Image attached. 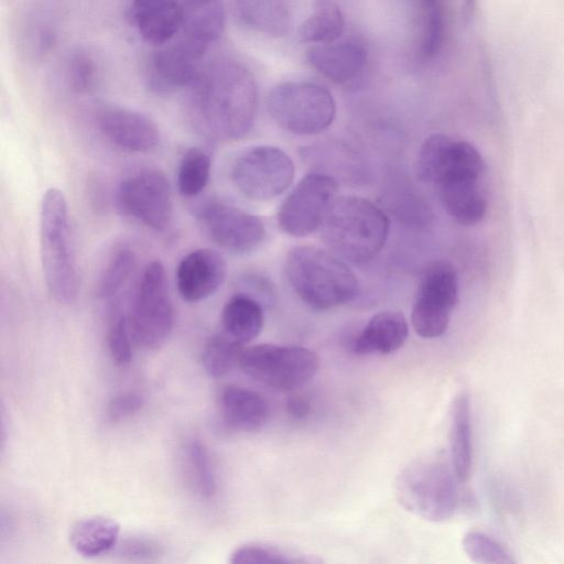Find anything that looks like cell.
Returning <instances> with one entry per match:
<instances>
[{
  "label": "cell",
  "instance_id": "cell-1",
  "mask_svg": "<svg viewBox=\"0 0 564 564\" xmlns=\"http://www.w3.org/2000/svg\"><path fill=\"white\" fill-rule=\"evenodd\" d=\"M188 116L195 130L213 141L243 138L258 109V88L250 70L232 59L205 64L189 87Z\"/></svg>",
  "mask_w": 564,
  "mask_h": 564
},
{
  "label": "cell",
  "instance_id": "cell-2",
  "mask_svg": "<svg viewBox=\"0 0 564 564\" xmlns=\"http://www.w3.org/2000/svg\"><path fill=\"white\" fill-rule=\"evenodd\" d=\"M322 239L335 256L352 263L375 258L389 234L388 216L369 199L336 197L321 225Z\"/></svg>",
  "mask_w": 564,
  "mask_h": 564
},
{
  "label": "cell",
  "instance_id": "cell-3",
  "mask_svg": "<svg viewBox=\"0 0 564 564\" xmlns=\"http://www.w3.org/2000/svg\"><path fill=\"white\" fill-rule=\"evenodd\" d=\"M284 271L297 296L311 308L330 310L354 301L360 292L355 273L334 253L300 246L285 258Z\"/></svg>",
  "mask_w": 564,
  "mask_h": 564
},
{
  "label": "cell",
  "instance_id": "cell-4",
  "mask_svg": "<svg viewBox=\"0 0 564 564\" xmlns=\"http://www.w3.org/2000/svg\"><path fill=\"white\" fill-rule=\"evenodd\" d=\"M40 252L46 288L55 301L69 304L79 290V278L69 232V213L64 193L48 188L40 209Z\"/></svg>",
  "mask_w": 564,
  "mask_h": 564
},
{
  "label": "cell",
  "instance_id": "cell-5",
  "mask_svg": "<svg viewBox=\"0 0 564 564\" xmlns=\"http://www.w3.org/2000/svg\"><path fill=\"white\" fill-rule=\"evenodd\" d=\"M459 481L442 457L419 458L404 467L395 480V495L409 512L432 522L451 519L458 507Z\"/></svg>",
  "mask_w": 564,
  "mask_h": 564
},
{
  "label": "cell",
  "instance_id": "cell-6",
  "mask_svg": "<svg viewBox=\"0 0 564 564\" xmlns=\"http://www.w3.org/2000/svg\"><path fill=\"white\" fill-rule=\"evenodd\" d=\"M268 112L282 129L299 135L326 130L336 117V102L325 87L311 82L275 85L267 98Z\"/></svg>",
  "mask_w": 564,
  "mask_h": 564
},
{
  "label": "cell",
  "instance_id": "cell-7",
  "mask_svg": "<svg viewBox=\"0 0 564 564\" xmlns=\"http://www.w3.org/2000/svg\"><path fill=\"white\" fill-rule=\"evenodd\" d=\"M238 367L258 383L275 391H293L318 372L319 358L302 346L259 344L243 347Z\"/></svg>",
  "mask_w": 564,
  "mask_h": 564
},
{
  "label": "cell",
  "instance_id": "cell-8",
  "mask_svg": "<svg viewBox=\"0 0 564 564\" xmlns=\"http://www.w3.org/2000/svg\"><path fill=\"white\" fill-rule=\"evenodd\" d=\"M132 341L144 350L159 349L174 325L166 271L159 260L149 262L140 278L128 317Z\"/></svg>",
  "mask_w": 564,
  "mask_h": 564
},
{
  "label": "cell",
  "instance_id": "cell-9",
  "mask_svg": "<svg viewBox=\"0 0 564 564\" xmlns=\"http://www.w3.org/2000/svg\"><path fill=\"white\" fill-rule=\"evenodd\" d=\"M458 300V280L452 263L438 260L423 271L411 313L417 336L426 339L444 335Z\"/></svg>",
  "mask_w": 564,
  "mask_h": 564
},
{
  "label": "cell",
  "instance_id": "cell-10",
  "mask_svg": "<svg viewBox=\"0 0 564 564\" xmlns=\"http://www.w3.org/2000/svg\"><path fill=\"white\" fill-rule=\"evenodd\" d=\"M294 173V163L288 153L276 147L259 145L236 159L231 180L246 197L270 200L290 187Z\"/></svg>",
  "mask_w": 564,
  "mask_h": 564
},
{
  "label": "cell",
  "instance_id": "cell-11",
  "mask_svg": "<svg viewBox=\"0 0 564 564\" xmlns=\"http://www.w3.org/2000/svg\"><path fill=\"white\" fill-rule=\"evenodd\" d=\"M208 47L182 34L154 47L144 65L147 87L158 95L189 88L198 77Z\"/></svg>",
  "mask_w": 564,
  "mask_h": 564
},
{
  "label": "cell",
  "instance_id": "cell-12",
  "mask_svg": "<svg viewBox=\"0 0 564 564\" xmlns=\"http://www.w3.org/2000/svg\"><path fill=\"white\" fill-rule=\"evenodd\" d=\"M119 210L147 227L165 230L172 219V191L165 174L158 169H142L126 177L116 192Z\"/></svg>",
  "mask_w": 564,
  "mask_h": 564
},
{
  "label": "cell",
  "instance_id": "cell-13",
  "mask_svg": "<svg viewBox=\"0 0 564 564\" xmlns=\"http://www.w3.org/2000/svg\"><path fill=\"white\" fill-rule=\"evenodd\" d=\"M337 189L336 180L329 175H305L279 208L276 220L281 230L292 237H305L321 228Z\"/></svg>",
  "mask_w": 564,
  "mask_h": 564
},
{
  "label": "cell",
  "instance_id": "cell-14",
  "mask_svg": "<svg viewBox=\"0 0 564 564\" xmlns=\"http://www.w3.org/2000/svg\"><path fill=\"white\" fill-rule=\"evenodd\" d=\"M197 218L209 238L232 254L250 253L265 238L264 224L257 215L224 202L204 204Z\"/></svg>",
  "mask_w": 564,
  "mask_h": 564
},
{
  "label": "cell",
  "instance_id": "cell-15",
  "mask_svg": "<svg viewBox=\"0 0 564 564\" xmlns=\"http://www.w3.org/2000/svg\"><path fill=\"white\" fill-rule=\"evenodd\" d=\"M485 173V162L479 151L467 141L448 135H430L422 144L417 159L419 177L434 186L456 176H478Z\"/></svg>",
  "mask_w": 564,
  "mask_h": 564
},
{
  "label": "cell",
  "instance_id": "cell-16",
  "mask_svg": "<svg viewBox=\"0 0 564 564\" xmlns=\"http://www.w3.org/2000/svg\"><path fill=\"white\" fill-rule=\"evenodd\" d=\"M96 123L109 142L128 152L152 151L160 141L156 124L148 116L126 107L109 104L99 106Z\"/></svg>",
  "mask_w": 564,
  "mask_h": 564
},
{
  "label": "cell",
  "instance_id": "cell-17",
  "mask_svg": "<svg viewBox=\"0 0 564 564\" xmlns=\"http://www.w3.org/2000/svg\"><path fill=\"white\" fill-rule=\"evenodd\" d=\"M226 273V261L218 251L195 249L184 256L177 265L175 280L178 294L186 302H200L219 289Z\"/></svg>",
  "mask_w": 564,
  "mask_h": 564
},
{
  "label": "cell",
  "instance_id": "cell-18",
  "mask_svg": "<svg viewBox=\"0 0 564 564\" xmlns=\"http://www.w3.org/2000/svg\"><path fill=\"white\" fill-rule=\"evenodd\" d=\"M367 48L356 40L318 44L310 47V65L327 79L346 84L355 79L367 63Z\"/></svg>",
  "mask_w": 564,
  "mask_h": 564
},
{
  "label": "cell",
  "instance_id": "cell-19",
  "mask_svg": "<svg viewBox=\"0 0 564 564\" xmlns=\"http://www.w3.org/2000/svg\"><path fill=\"white\" fill-rule=\"evenodd\" d=\"M130 18L140 36L153 47L170 42L182 26L178 0H133Z\"/></svg>",
  "mask_w": 564,
  "mask_h": 564
},
{
  "label": "cell",
  "instance_id": "cell-20",
  "mask_svg": "<svg viewBox=\"0 0 564 564\" xmlns=\"http://www.w3.org/2000/svg\"><path fill=\"white\" fill-rule=\"evenodd\" d=\"M409 335L404 315L383 311L373 315L355 337L351 348L358 356L389 355L400 349Z\"/></svg>",
  "mask_w": 564,
  "mask_h": 564
},
{
  "label": "cell",
  "instance_id": "cell-21",
  "mask_svg": "<svg viewBox=\"0 0 564 564\" xmlns=\"http://www.w3.org/2000/svg\"><path fill=\"white\" fill-rule=\"evenodd\" d=\"M218 399L223 420L234 430L256 432L268 422L269 403L257 391L237 384H227L221 389Z\"/></svg>",
  "mask_w": 564,
  "mask_h": 564
},
{
  "label": "cell",
  "instance_id": "cell-22",
  "mask_svg": "<svg viewBox=\"0 0 564 564\" xmlns=\"http://www.w3.org/2000/svg\"><path fill=\"white\" fill-rule=\"evenodd\" d=\"M235 21L243 29L270 37L284 36L290 29L288 0H229Z\"/></svg>",
  "mask_w": 564,
  "mask_h": 564
},
{
  "label": "cell",
  "instance_id": "cell-23",
  "mask_svg": "<svg viewBox=\"0 0 564 564\" xmlns=\"http://www.w3.org/2000/svg\"><path fill=\"white\" fill-rule=\"evenodd\" d=\"M477 176H457L436 184L446 212L459 224L471 226L484 219L487 200Z\"/></svg>",
  "mask_w": 564,
  "mask_h": 564
},
{
  "label": "cell",
  "instance_id": "cell-24",
  "mask_svg": "<svg viewBox=\"0 0 564 564\" xmlns=\"http://www.w3.org/2000/svg\"><path fill=\"white\" fill-rule=\"evenodd\" d=\"M182 11L180 34L209 47L224 33V0H178Z\"/></svg>",
  "mask_w": 564,
  "mask_h": 564
},
{
  "label": "cell",
  "instance_id": "cell-25",
  "mask_svg": "<svg viewBox=\"0 0 564 564\" xmlns=\"http://www.w3.org/2000/svg\"><path fill=\"white\" fill-rule=\"evenodd\" d=\"M120 524L112 518L91 516L78 520L68 533L72 549L82 556L97 557L116 549Z\"/></svg>",
  "mask_w": 564,
  "mask_h": 564
},
{
  "label": "cell",
  "instance_id": "cell-26",
  "mask_svg": "<svg viewBox=\"0 0 564 564\" xmlns=\"http://www.w3.org/2000/svg\"><path fill=\"white\" fill-rule=\"evenodd\" d=\"M221 326L225 334L245 345L261 333L263 310L251 294L238 292L230 296L221 310Z\"/></svg>",
  "mask_w": 564,
  "mask_h": 564
},
{
  "label": "cell",
  "instance_id": "cell-27",
  "mask_svg": "<svg viewBox=\"0 0 564 564\" xmlns=\"http://www.w3.org/2000/svg\"><path fill=\"white\" fill-rule=\"evenodd\" d=\"M451 464L460 482L469 478L473 465L470 400L466 392H459L451 409Z\"/></svg>",
  "mask_w": 564,
  "mask_h": 564
},
{
  "label": "cell",
  "instance_id": "cell-28",
  "mask_svg": "<svg viewBox=\"0 0 564 564\" xmlns=\"http://www.w3.org/2000/svg\"><path fill=\"white\" fill-rule=\"evenodd\" d=\"M345 29L341 10L329 0L317 3L313 14L302 22L297 37L303 43L327 44L337 41Z\"/></svg>",
  "mask_w": 564,
  "mask_h": 564
},
{
  "label": "cell",
  "instance_id": "cell-29",
  "mask_svg": "<svg viewBox=\"0 0 564 564\" xmlns=\"http://www.w3.org/2000/svg\"><path fill=\"white\" fill-rule=\"evenodd\" d=\"M212 161L200 148L187 149L177 169V188L185 197H194L206 187L210 176Z\"/></svg>",
  "mask_w": 564,
  "mask_h": 564
},
{
  "label": "cell",
  "instance_id": "cell-30",
  "mask_svg": "<svg viewBox=\"0 0 564 564\" xmlns=\"http://www.w3.org/2000/svg\"><path fill=\"white\" fill-rule=\"evenodd\" d=\"M243 345L224 332L215 334L205 343L202 364L205 371L214 378L226 376L237 365Z\"/></svg>",
  "mask_w": 564,
  "mask_h": 564
},
{
  "label": "cell",
  "instance_id": "cell-31",
  "mask_svg": "<svg viewBox=\"0 0 564 564\" xmlns=\"http://www.w3.org/2000/svg\"><path fill=\"white\" fill-rule=\"evenodd\" d=\"M315 560L285 552L267 543L249 542L236 547L229 557L231 564H303Z\"/></svg>",
  "mask_w": 564,
  "mask_h": 564
},
{
  "label": "cell",
  "instance_id": "cell-32",
  "mask_svg": "<svg viewBox=\"0 0 564 564\" xmlns=\"http://www.w3.org/2000/svg\"><path fill=\"white\" fill-rule=\"evenodd\" d=\"M186 460L189 474L198 494L205 498L217 491L215 470L205 444L194 437L186 445Z\"/></svg>",
  "mask_w": 564,
  "mask_h": 564
},
{
  "label": "cell",
  "instance_id": "cell-33",
  "mask_svg": "<svg viewBox=\"0 0 564 564\" xmlns=\"http://www.w3.org/2000/svg\"><path fill=\"white\" fill-rule=\"evenodd\" d=\"M468 558L478 564H511L516 561L500 543L480 531H468L462 540Z\"/></svg>",
  "mask_w": 564,
  "mask_h": 564
},
{
  "label": "cell",
  "instance_id": "cell-34",
  "mask_svg": "<svg viewBox=\"0 0 564 564\" xmlns=\"http://www.w3.org/2000/svg\"><path fill=\"white\" fill-rule=\"evenodd\" d=\"M135 265V256L131 249L120 248L110 257L101 275L98 294L102 299L116 295L131 275Z\"/></svg>",
  "mask_w": 564,
  "mask_h": 564
},
{
  "label": "cell",
  "instance_id": "cell-35",
  "mask_svg": "<svg viewBox=\"0 0 564 564\" xmlns=\"http://www.w3.org/2000/svg\"><path fill=\"white\" fill-rule=\"evenodd\" d=\"M422 4L424 9V24L421 53L425 58H433L440 53L444 43V8L442 0H426Z\"/></svg>",
  "mask_w": 564,
  "mask_h": 564
},
{
  "label": "cell",
  "instance_id": "cell-36",
  "mask_svg": "<svg viewBox=\"0 0 564 564\" xmlns=\"http://www.w3.org/2000/svg\"><path fill=\"white\" fill-rule=\"evenodd\" d=\"M99 76L98 64L88 52L77 50L66 61V78L69 87L78 94L93 90Z\"/></svg>",
  "mask_w": 564,
  "mask_h": 564
},
{
  "label": "cell",
  "instance_id": "cell-37",
  "mask_svg": "<svg viewBox=\"0 0 564 564\" xmlns=\"http://www.w3.org/2000/svg\"><path fill=\"white\" fill-rule=\"evenodd\" d=\"M107 344L109 354L116 365L124 366L131 361L132 338L128 318L120 311H115L110 316Z\"/></svg>",
  "mask_w": 564,
  "mask_h": 564
},
{
  "label": "cell",
  "instance_id": "cell-38",
  "mask_svg": "<svg viewBox=\"0 0 564 564\" xmlns=\"http://www.w3.org/2000/svg\"><path fill=\"white\" fill-rule=\"evenodd\" d=\"M117 546L119 555L132 561L153 560L162 554V546L147 538L131 536L118 542Z\"/></svg>",
  "mask_w": 564,
  "mask_h": 564
},
{
  "label": "cell",
  "instance_id": "cell-39",
  "mask_svg": "<svg viewBox=\"0 0 564 564\" xmlns=\"http://www.w3.org/2000/svg\"><path fill=\"white\" fill-rule=\"evenodd\" d=\"M143 406V398L135 391L122 392L113 397L107 406V416L118 422L138 413Z\"/></svg>",
  "mask_w": 564,
  "mask_h": 564
},
{
  "label": "cell",
  "instance_id": "cell-40",
  "mask_svg": "<svg viewBox=\"0 0 564 564\" xmlns=\"http://www.w3.org/2000/svg\"><path fill=\"white\" fill-rule=\"evenodd\" d=\"M286 412L295 420H303L311 412V403L300 395L290 398L286 402Z\"/></svg>",
  "mask_w": 564,
  "mask_h": 564
},
{
  "label": "cell",
  "instance_id": "cell-41",
  "mask_svg": "<svg viewBox=\"0 0 564 564\" xmlns=\"http://www.w3.org/2000/svg\"><path fill=\"white\" fill-rule=\"evenodd\" d=\"M422 1H426V0H421V2H422Z\"/></svg>",
  "mask_w": 564,
  "mask_h": 564
}]
</instances>
